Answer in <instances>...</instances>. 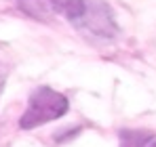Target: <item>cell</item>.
Returning a JSON list of instances; mask_svg holds the SVG:
<instances>
[{
    "instance_id": "6da1fadb",
    "label": "cell",
    "mask_w": 156,
    "mask_h": 147,
    "mask_svg": "<svg viewBox=\"0 0 156 147\" xmlns=\"http://www.w3.org/2000/svg\"><path fill=\"white\" fill-rule=\"evenodd\" d=\"M55 13L95 42H110L118 34L114 13L104 0H55Z\"/></svg>"
},
{
    "instance_id": "7a4b0ae2",
    "label": "cell",
    "mask_w": 156,
    "mask_h": 147,
    "mask_svg": "<svg viewBox=\"0 0 156 147\" xmlns=\"http://www.w3.org/2000/svg\"><path fill=\"white\" fill-rule=\"evenodd\" d=\"M68 109H70V101L66 95L57 93L51 86H38L30 95L27 109L19 118V128L21 130L38 128L47 122L59 120L61 116L68 114Z\"/></svg>"
},
{
    "instance_id": "3957f363",
    "label": "cell",
    "mask_w": 156,
    "mask_h": 147,
    "mask_svg": "<svg viewBox=\"0 0 156 147\" xmlns=\"http://www.w3.org/2000/svg\"><path fill=\"white\" fill-rule=\"evenodd\" d=\"M17 6L21 13L36 21H49L53 19L55 13V0H17Z\"/></svg>"
},
{
    "instance_id": "277c9868",
    "label": "cell",
    "mask_w": 156,
    "mask_h": 147,
    "mask_svg": "<svg viewBox=\"0 0 156 147\" xmlns=\"http://www.w3.org/2000/svg\"><path fill=\"white\" fill-rule=\"evenodd\" d=\"M154 141L150 130H120L118 132V147H148Z\"/></svg>"
},
{
    "instance_id": "5b68a950",
    "label": "cell",
    "mask_w": 156,
    "mask_h": 147,
    "mask_svg": "<svg viewBox=\"0 0 156 147\" xmlns=\"http://www.w3.org/2000/svg\"><path fill=\"white\" fill-rule=\"evenodd\" d=\"M148 147H156V141H152V143H150V145H148Z\"/></svg>"
}]
</instances>
